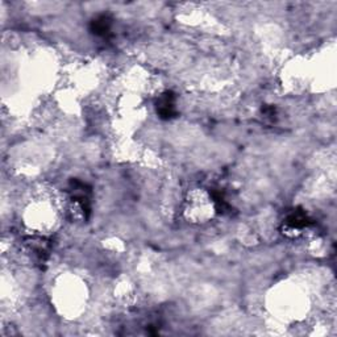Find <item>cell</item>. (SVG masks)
Listing matches in <instances>:
<instances>
[{
	"instance_id": "6da1fadb",
	"label": "cell",
	"mask_w": 337,
	"mask_h": 337,
	"mask_svg": "<svg viewBox=\"0 0 337 337\" xmlns=\"http://www.w3.org/2000/svg\"><path fill=\"white\" fill-rule=\"evenodd\" d=\"M158 114L164 119H170L175 115V106H174V96L171 92H166L161 96L157 104Z\"/></svg>"
},
{
	"instance_id": "7a4b0ae2",
	"label": "cell",
	"mask_w": 337,
	"mask_h": 337,
	"mask_svg": "<svg viewBox=\"0 0 337 337\" xmlns=\"http://www.w3.org/2000/svg\"><path fill=\"white\" fill-rule=\"evenodd\" d=\"M111 28V20L108 19L107 16H100L99 19L94 20L92 22V29L96 35L99 36H106L110 32Z\"/></svg>"
}]
</instances>
